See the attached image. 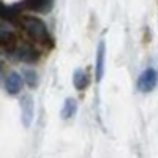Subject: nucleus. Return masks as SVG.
<instances>
[{"instance_id": "1", "label": "nucleus", "mask_w": 158, "mask_h": 158, "mask_svg": "<svg viewBox=\"0 0 158 158\" xmlns=\"http://www.w3.org/2000/svg\"><path fill=\"white\" fill-rule=\"evenodd\" d=\"M21 25L24 27V30L27 32L33 40H36V41H46V40L49 38V32H48V27L44 25L43 21H40L36 18H22L21 21Z\"/></svg>"}, {"instance_id": "2", "label": "nucleus", "mask_w": 158, "mask_h": 158, "mask_svg": "<svg viewBox=\"0 0 158 158\" xmlns=\"http://www.w3.org/2000/svg\"><path fill=\"white\" fill-rule=\"evenodd\" d=\"M156 82H158V73L153 70V68H149L146 70L138 79V89L144 94L147 92H152L155 87H156Z\"/></svg>"}, {"instance_id": "3", "label": "nucleus", "mask_w": 158, "mask_h": 158, "mask_svg": "<svg viewBox=\"0 0 158 158\" xmlns=\"http://www.w3.org/2000/svg\"><path fill=\"white\" fill-rule=\"evenodd\" d=\"M104 57H106V44L104 41H100L97 49V59H95V79L100 82L104 74Z\"/></svg>"}, {"instance_id": "4", "label": "nucleus", "mask_w": 158, "mask_h": 158, "mask_svg": "<svg viewBox=\"0 0 158 158\" xmlns=\"http://www.w3.org/2000/svg\"><path fill=\"white\" fill-rule=\"evenodd\" d=\"M21 111H22V122L25 127H30L33 120V100L30 95H24L21 101Z\"/></svg>"}, {"instance_id": "5", "label": "nucleus", "mask_w": 158, "mask_h": 158, "mask_svg": "<svg viewBox=\"0 0 158 158\" xmlns=\"http://www.w3.org/2000/svg\"><path fill=\"white\" fill-rule=\"evenodd\" d=\"M52 2L54 0H24L22 6L36 13H48L52 6Z\"/></svg>"}, {"instance_id": "6", "label": "nucleus", "mask_w": 158, "mask_h": 158, "mask_svg": "<svg viewBox=\"0 0 158 158\" xmlns=\"http://www.w3.org/2000/svg\"><path fill=\"white\" fill-rule=\"evenodd\" d=\"M15 56L18 57V60L21 62H27V63H33L38 60V52L32 48V46H21L16 49Z\"/></svg>"}, {"instance_id": "7", "label": "nucleus", "mask_w": 158, "mask_h": 158, "mask_svg": "<svg viewBox=\"0 0 158 158\" xmlns=\"http://www.w3.org/2000/svg\"><path fill=\"white\" fill-rule=\"evenodd\" d=\"M22 84H24V79L18 74V73H11L8 77H6V81H5V87H6V92L11 95H16L21 92L22 89Z\"/></svg>"}, {"instance_id": "8", "label": "nucleus", "mask_w": 158, "mask_h": 158, "mask_svg": "<svg viewBox=\"0 0 158 158\" xmlns=\"http://www.w3.org/2000/svg\"><path fill=\"white\" fill-rule=\"evenodd\" d=\"M76 101L73 98H67L65 100V104H63V111H62V117L63 118H70L76 114Z\"/></svg>"}, {"instance_id": "9", "label": "nucleus", "mask_w": 158, "mask_h": 158, "mask_svg": "<svg viewBox=\"0 0 158 158\" xmlns=\"http://www.w3.org/2000/svg\"><path fill=\"white\" fill-rule=\"evenodd\" d=\"M87 84H89L87 74H85L84 71H81V70H77V71L74 73V87H76L77 90H84V89L87 87Z\"/></svg>"}, {"instance_id": "10", "label": "nucleus", "mask_w": 158, "mask_h": 158, "mask_svg": "<svg viewBox=\"0 0 158 158\" xmlns=\"http://www.w3.org/2000/svg\"><path fill=\"white\" fill-rule=\"evenodd\" d=\"M25 81H27V84H29L30 87H35V85H36V81H38V77H36V74H35L33 71L27 70V71H25Z\"/></svg>"}, {"instance_id": "11", "label": "nucleus", "mask_w": 158, "mask_h": 158, "mask_svg": "<svg viewBox=\"0 0 158 158\" xmlns=\"http://www.w3.org/2000/svg\"><path fill=\"white\" fill-rule=\"evenodd\" d=\"M0 82H2V63H0Z\"/></svg>"}]
</instances>
